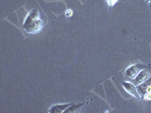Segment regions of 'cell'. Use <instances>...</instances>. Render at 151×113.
<instances>
[{"instance_id": "6da1fadb", "label": "cell", "mask_w": 151, "mask_h": 113, "mask_svg": "<svg viewBox=\"0 0 151 113\" xmlns=\"http://www.w3.org/2000/svg\"><path fill=\"white\" fill-rule=\"evenodd\" d=\"M45 23L41 19V14L37 9H33L28 13L23 23L22 28L28 34H36L42 30Z\"/></svg>"}, {"instance_id": "7a4b0ae2", "label": "cell", "mask_w": 151, "mask_h": 113, "mask_svg": "<svg viewBox=\"0 0 151 113\" xmlns=\"http://www.w3.org/2000/svg\"><path fill=\"white\" fill-rule=\"evenodd\" d=\"M147 69V65L142 63H135L126 68L124 72V78L125 81H132L140 73L143 69Z\"/></svg>"}, {"instance_id": "3957f363", "label": "cell", "mask_w": 151, "mask_h": 113, "mask_svg": "<svg viewBox=\"0 0 151 113\" xmlns=\"http://www.w3.org/2000/svg\"><path fill=\"white\" fill-rule=\"evenodd\" d=\"M122 87L130 95L134 97L135 99H138V100L141 99V97L137 91V86L135 84H134L131 82H129V81H125L122 82Z\"/></svg>"}, {"instance_id": "277c9868", "label": "cell", "mask_w": 151, "mask_h": 113, "mask_svg": "<svg viewBox=\"0 0 151 113\" xmlns=\"http://www.w3.org/2000/svg\"><path fill=\"white\" fill-rule=\"evenodd\" d=\"M137 89L141 95V99H143L147 94H151V76L142 84L137 85Z\"/></svg>"}, {"instance_id": "5b68a950", "label": "cell", "mask_w": 151, "mask_h": 113, "mask_svg": "<svg viewBox=\"0 0 151 113\" xmlns=\"http://www.w3.org/2000/svg\"><path fill=\"white\" fill-rule=\"evenodd\" d=\"M150 76L151 74L147 70H146V69H143L142 71H141L140 73L134 79H132L130 82L133 83L134 84H135L136 86H137L139 85V84H142L146 80H147Z\"/></svg>"}, {"instance_id": "8992f818", "label": "cell", "mask_w": 151, "mask_h": 113, "mask_svg": "<svg viewBox=\"0 0 151 113\" xmlns=\"http://www.w3.org/2000/svg\"><path fill=\"white\" fill-rule=\"evenodd\" d=\"M73 103H65V104H55L50 107L48 109L49 113H62L64 112L66 109L68 108L69 106H71Z\"/></svg>"}, {"instance_id": "52a82bcc", "label": "cell", "mask_w": 151, "mask_h": 113, "mask_svg": "<svg viewBox=\"0 0 151 113\" xmlns=\"http://www.w3.org/2000/svg\"><path fill=\"white\" fill-rule=\"evenodd\" d=\"M85 105V103H74L71 104L67 109L64 111L65 113H73V112H76L79 111L82 107Z\"/></svg>"}, {"instance_id": "ba28073f", "label": "cell", "mask_w": 151, "mask_h": 113, "mask_svg": "<svg viewBox=\"0 0 151 113\" xmlns=\"http://www.w3.org/2000/svg\"><path fill=\"white\" fill-rule=\"evenodd\" d=\"M106 3H107V5H108L109 7H110V11L113 5L117 3L118 0H106Z\"/></svg>"}, {"instance_id": "9c48e42d", "label": "cell", "mask_w": 151, "mask_h": 113, "mask_svg": "<svg viewBox=\"0 0 151 113\" xmlns=\"http://www.w3.org/2000/svg\"><path fill=\"white\" fill-rule=\"evenodd\" d=\"M65 14L67 17H71L73 16V11L71 9H67V10L66 11Z\"/></svg>"}, {"instance_id": "30bf717a", "label": "cell", "mask_w": 151, "mask_h": 113, "mask_svg": "<svg viewBox=\"0 0 151 113\" xmlns=\"http://www.w3.org/2000/svg\"><path fill=\"white\" fill-rule=\"evenodd\" d=\"M144 99L147 100V101H150L151 100V94H147L143 98Z\"/></svg>"}, {"instance_id": "8fae6325", "label": "cell", "mask_w": 151, "mask_h": 113, "mask_svg": "<svg viewBox=\"0 0 151 113\" xmlns=\"http://www.w3.org/2000/svg\"><path fill=\"white\" fill-rule=\"evenodd\" d=\"M148 2H149L150 5V11H151V0H145V5L147 4Z\"/></svg>"}]
</instances>
